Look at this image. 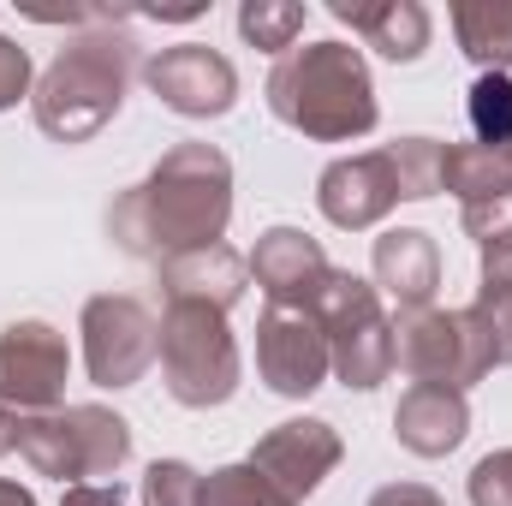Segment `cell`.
Listing matches in <instances>:
<instances>
[{
  "label": "cell",
  "mask_w": 512,
  "mask_h": 506,
  "mask_svg": "<svg viewBox=\"0 0 512 506\" xmlns=\"http://www.w3.org/2000/svg\"><path fill=\"white\" fill-rule=\"evenodd\" d=\"M233 221V161L215 143H173L137 185L108 203V239L137 262L209 251Z\"/></svg>",
  "instance_id": "obj_1"
},
{
  "label": "cell",
  "mask_w": 512,
  "mask_h": 506,
  "mask_svg": "<svg viewBox=\"0 0 512 506\" xmlns=\"http://www.w3.org/2000/svg\"><path fill=\"white\" fill-rule=\"evenodd\" d=\"M262 90L274 120L304 131L310 143H352V137H370L382 120L370 60L352 42H304L280 54Z\"/></svg>",
  "instance_id": "obj_2"
},
{
  "label": "cell",
  "mask_w": 512,
  "mask_h": 506,
  "mask_svg": "<svg viewBox=\"0 0 512 506\" xmlns=\"http://www.w3.org/2000/svg\"><path fill=\"white\" fill-rule=\"evenodd\" d=\"M131 78H137V36L108 12L48 60V72L36 78L30 114L54 143H90L126 108Z\"/></svg>",
  "instance_id": "obj_3"
},
{
  "label": "cell",
  "mask_w": 512,
  "mask_h": 506,
  "mask_svg": "<svg viewBox=\"0 0 512 506\" xmlns=\"http://www.w3.org/2000/svg\"><path fill=\"white\" fill-rule=\"evenodd\" d=\"M18 453L54 483H114L131 459V423L108 405H60L18 417Z\"/></svg>",
  "instance_id": "obj_4"
},
{
  "label": "cell",
  "mask_w": 512,
  "mask_h": 506,
  "mask_svg": "<svg viewBox=\"0 0 512 506\" xmlns=\"http://www.w3.org/2000/svg\"><path fill=\"white\" fill-rule=\"evenodd\" d=\"M161 381L185 411H209V405H227L239 393L245 358H239V340L227 328V310L167 298V310H161Z\"/></svg>",
  "instance_id": "obj_5"
},
{
  "label": "cell",
  "mask_w": 512,
  "mask_h": 506,
  "mask_svg": "<svg viewBox=\"0 0 512 506\" xmlns=\"http://www.w3.org/2000/svg\"><path fill=\"white\" fill-rule=\"evenodd\" d=\"M316 322L328 334V364L352 393H370L399 370V346H393V322L382 310V292L346 268H334L328 292L316 298Z\"/></svg>",
  "instance_id": "obj_6"
},
{
  "label": "cell",
  "mask_w": 512,
  "mask_h": 506,
  "mask_svg": "<svg viewBox=\"0 0 512 506\" xmlns=\"http://www.w3.org/2000/svg\"><path fill=\"white\" fill-rule=\"evenodd\" d=\"M84 334V370L96 387H137L161 358V322L131 292H96L78 316Z\"/></svg>",
  "instance_id": "obj_7"
},
{
  "label": "cell",
  "mask_w": 512,
  "mask_h": 506,
  "mask_svg": "<svg viewBox=\"0 0 512 506\" xmlns=\"http://www.w3.org/2000/svg\"><path fill=\"white\" fill-rule=\"evenodd\" d=\"M393 346H399V370L411 381H423V387L465 393L495 370L489 346H483V334L465 310H411V316H399Z\"/></svg>",
  "instance_id": "obj_8"
},
{
  "label": "cell",
  "mask_w": 512,
  "mask_h": 506,
  "mask_svg": "<svg viewBox=\"0 0 512 506\" xmlns=\"http://www.w3.org/2000/svg\"><path fill=\"white\" fill-rule=\"evenodd\" d=\"M66 376H72V346L54 322L18 316L0 328V405L6 411H18V417L60 411Z\"/></svg>",
  "instance_id": "obj_9"
},
{
  "label": "cell",
  "mask_w": 512,
  "mask_h": 506,
  "mask_svg": "<svg viewBox=\"0 0 512 506\" xmlns=\"http://www.w3.org/2000/svg\"><path fill=\"white\" fill-rule=\"evenodd\" d=\"M143 84L155 90L161 108H173L185 120H221L239 102V72L209 42H173V48L149 54L143 60Z\"/></svg>",
  "instance_id": "obj_10"
},
{
  "label": "cell",
  "mask_w": 512,
  "mask_h": 506,
  "mask_svg": "<svg viewBox=\"0 0 512 506\" xmlns=\"http://www.w3.org/2000/svg\"><path fill=\"white\" fill-rule=\"evenodd\" d=\"M256 370L268 381V393L280 399H310L328 381V334L316 322V310H280L268 304L256 322Z\"/></svg>",
  "instance_id": "obj_11"
},
{
  "label": "cell",
  "mask_w": 512,
  "mask_h": 506,
  "mask_svg": "<svg viewBox=\"0 0 512 506\" xmlns=\"http://www.w3.org/2000/svg\"><path fill=\"white\" fill-rule=\"evenodd\" d=\"M340 459H346V441H340V429L322 423V417H286V423H274V429L251 447V465L292 506L310 501V495L322 489V477H334Z\"/></svg>",
  "instance_id": "obj_12"
},
{
  "label": "cell",
  "mask_w": 512,
  "mask_h": 506,
  "mask_svg": "<svg viewBox=\"0 0 512 506\" xmlns=\"http://www.w3.org/2000/svg\"><path fill=\"white\" fill-rule=\"evenodd\" d=\"M405 203V185H399V161L393 149H370V155H340L322 167L316 179V209L340 227V233H364L376 227L382 215H393Z\"/></svg>",
  "instance_id": "obj_13"
},
{
  "label": "cell",
  "mask_w": 512,
  "mask_h": 506,
  "mask_svg": "<svg viewBox=\"0 0 512 506\" xmlns=\"http://www.w3.org/2000/svg\"><path fill=\"white\" fill-rule=\"evenodd\" d=\"M245 262H251V280L262 286V298L280 304V310H316V298L334 280L328 251L304 227H268Z\"/></svg>",
  "instance_id": "obj_14"
},
{
  "label": "cell",
  "mask_w": 512,
  "mask_h": 506,
  "mask_svg": "<svg viewBox=\"0 0 512 506\" xmlns=\"http://www.w3.org/2000/svg\"><path fill=\"white\" fill-rule=\"evenodd\" d=\"M370 286L399 304V316L411 310H435V292H441V251L423 227H393L376 239L370 251Z\"/></svg>",
  "instance_id": "obj_15"
},
{
  "label": "cell",
  "mask_w": 512,
  "mask_h": 506,
  "mask_svg": "<svg viewBox=\"0 0 512 506\" xmlns=\"http://www.w3.org/2000/svg\"><path fill=\"white\" fill-rule=\"evenodd\" d=\"M471 435V399L453 387H423L411 381L393 405V441L417 459H447Z\"/></svg>",
  "instance_id": "obj_16"
},
{
  "label": "cell",
  "mask_w": 512,
  "mask_h": 506,
  "mask_svg": "<svg viewBox=\"0 0 512 506\" xmlns=\"http://www.w3.org/2000/svg\"><path fill=\"white\" fill-rule=\"evenodd\" d=\"M328 12H334L352 36H364V48L387 54L393 66H411V60H423V48H429V6H417V0H376V6L328 0Z\"/></svg>",
  "instance_id": "obj_17"
},
{
  "label": "cell",
  "mask_w": 512,
  "mask_h": 506,
  "mask_svg": "<svg viewBox=\"0 0 512 506\" xmlns=\"http://www.w3.org/2000/svg\"><path fill=\"white\" fill-rule=\"evenodd\" d=\"M251 286V262L233 245H209V251H185L161 262V298H191V304H215L233 310Z\"/></svg>",
  "instance_id": "obj_18"
},
{
  "label": "cell",
  "mask_w": 512,
  "mask_h": 506,
  "mask_svg": "<svg viewBox=\"0 0 512 506\" xmlns=\"http://www.w3.org/2000/svg\"><path fill=\"white\" fill-rule=\"evenodd\" d=\"M459 54L483 72H512V0H459L453 6Z\"/></svg>",
  "instance_id": "obj_19"
},
{
  "label": "cell",
  "mask_w": 512,
  "mask_h": 506,
  "mask_svg": "<svg viewBox=\"0 0 512 506\" xmlns=\"http://www.w3.org/2000/svg\"><path fill=\"white\" fill-rule=\"evenodd\" d=\"M507 185H512L507 155H495V149H483V143H447V149H441V191H453L459 209H465V203H483V197H495V191H507Z\"/></svg>",
  "instance_id": "obj_20"
},
{
  "label": "cell",
  "mask_w": 512,
  "mask_h": 506,
  "mask_svg": "<svg viewBox=\"0 0 512 506\" xmlns=\"http://www.w3.org/2000/svg\"><path fill=\"white\" fill-rule=\"evenodd\" d=\"M459 221H465V239L477 245L483 280H512V185L483 203H465Z\"/></svg>",
  "instance_id": "obj_21"
},
{
  "label": "cell",
  "mask_w": 512,
  "mask_h": 506,
  "mask_svg": "<svg viewBox=\"0 0 512 506\" xmlns=\"http://www.w3.org/2000/svg\"><path fill=\"white\" fill-rule=\"evenodd\" d=\"M304 30V6L298 0H245L239 6V36L262 54H292Z\"/></svg>",
  "instance_id": "obj_22"
},
{
  "label": "cell",
  "mask_w": 512,
  "mask_h": 506,
  "mask_svg": "<svg viewBox=\"0 0 512 506\" xmlns=\"http://www.w3.org/2000/svg\"><path fill=\"white\" fill-rule=\"evenodd\" d=\"M471 131H477V143L483 149H495V155H507L512 149V78L507 72H483L477 84H471Z\"/></svg>",
  "instance_id": "obj_23"
},
{
  "label": "cell",
  "mask_w": 512,
  "mask_h": 506,
  "mask_svg": "<svg viewBox=\"0 0 512 506\" xmlns=\"http://www.w3.org/2000/svg\"><path fill=\"white\" fill-rule=\"evenodd\" d=\"M465 316L477 322V334L489 346V364L512 370V280H483L477 298L465 304Z\"/></svg>",
  "instance_id": "obj_24"
},
{
  "label": "cell",
  "mask_w": 512,
  "mask_h": 506,
  "mask_svg": "<svg viewBox=\"0 0 512 506\" xmlns=\"http://www.w3.org/2000/svg\"><path fill=\"white\" fill-rule=\"evenodd\" d=\"M203 506H292V501L256 471L251 459H239V465H221V471L203 477Z\"/></svg>",
  "instance_id": "obj_25"
},
{
  "label": "cell",
  "mask_w": 512,
  "mask_h": 506,
  "mask_svg": "<svg viewBox=\"0 0 512 506\" xmlns=\"http://www.w3.org/2000/svg\"><path fill=\"white\" fill-rule=\"evenodd\" d=\"M387 149H393V161H399L405 203H423V197L441 191V149H447V143H435V137H399V143H387Z\"/></svg>",
  "instance_id": "obj_26"
},
{
  "label": "cell",
  "mask_w": 512,
  "mask_h": 506,
  "mask_svg": "<svg viewBox=\"0 0 512 506\" xmlns=\"http://www.w3.org/2000/svg\"><path fill=\"white\" fill-rule=\"evenodd\" d=\"M143 506H203V477L185 459H155L143 471Z\"/></svg>",
  "instance_id": "obj_27"
},
{
  "label": "cell",
  "mask_w": 512,
  "mask_h": 506,
  "mask_svg": "<svg viewBox=\"0 0 512 506\" xmlns=\"http://www.w3.org/2000/svg\"><path fill=\"white\" fill-rule=\"evenodd\" d=\"M465 495H471V506H512V447H501V453H489V459L471 465Z\"/></svg>",
  "instance_id": "obj_28"
},
{
  "label": "cell",
  "mask_w": 512,
  "mask_h": 506,
  "mask_svg": "<svg viewBox=\"0 0 512 506\" xmlns=\"http://www.w3.org/2000/svg\"><path fill=\"white\" fill-rule=\"evenodd\" d=\"M30 78H36L30 54H24L12 36H0V114H6V108H18V102L30 96Z\"/></svg>",
  "instance_id": "obj_29"
},
{
  "label": "cell",
  "mask_w": 512,
  "mask_h": 506,
  "mask_svg": "<svg viewBox=\"0 0 512 506\" xmlns=\"http://www.w3.org/2000/svg\"><path fill=\"white\" fill-rule=\"evenodd\" d=\"M60 506H126V483L114 477V483H72Z\"/></svg>",
  "instance_id": "obj_30"
},
{
  "label": "cell",
  "mask_w": 512,
  "mask_h": 506,
  "mask_svg": "<svg viewBox=\"0 0 512 506\" xmlns=\"http://www.w3.org/2000/svg\"><path fill=\"white\" fill-rule=\"evenodd\" d=\"M370 506H447L435 489H423V483H387L370 495Z\"/></svg>",
  "instance_id": "obj_31"
},
{
  "label": "cell",
  "mask_w": 512,
  "mask_h": 506,
  "mask_svg": "<svg viewBox=\"0 0 512 506\" xmlns=\"http://www.w3.org/2000/svg\"><path fill=\"white\" fill-rule=\"evenodd\" d=\"M0 453H18V411L0 405Z\"/></svg>",
  "instance_id": "obj_32"
},
{
  "label": "cell",
  "mask_w": 512,
  "mask_h": 506,
  "mask_svg": "<svg viewBox=\"0 0 512 506\" xmlns=\"http://www.w3.org/2000/svg\"><path fill=\"white\" fill-rule=\"evenodd\" d=\"M0 506H36V495H30L24 483H12V477H0Z\"/></svg>",
  "instance_id": "obj_33"
},
{
  "label": "cell",
  "mask_w": 512,
  "mask_h": 506,
  "mask_svg": "<svg viewBox=\"0 0 512 506\" xmlns=\"http://www.w3.org/2000/svg\"><path fill=\"white\" fill-rule=\"evenodd\" d=\"M507 161H512V149H507Z\"/></svg>",
  "instance_id": "obj_34"
}]
</instances>
